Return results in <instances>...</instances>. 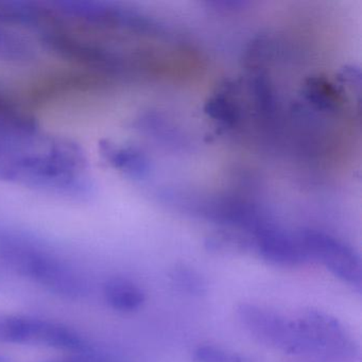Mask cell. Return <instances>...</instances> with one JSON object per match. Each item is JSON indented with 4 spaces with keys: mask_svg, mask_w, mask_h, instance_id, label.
Masks as SVG:
<instances>
[{
    "mask_svg": "<svg viewBox=\"0 0 362 362\" xmlns=\"http://www.w3.org/2000/svg\"><path fill=\"white\" fill-rule=\"evenodd\" d=\"M198 362H243V359L215 346H202L197 351Z\"/></svg>",
    "mask_w": 362,
    "mask_h": 362,
    "instance_id": "cell-10",
    "label": "cell"
},
{
    "mask_svg": "<svg viewBox=\"0 0 362 362\" xmlns=\"http://www.w3.org/2000/svg\"><path fill=\"white\" fill-rule=\"evenodd\" d=\"M22 29L0 18V62L28 65L37 57V48Z\"/></svg>",
    "mask_w": 362,
    "mask_h": 362,
    "instance_id": "cell-7",
    "label": "cell"
},
{
    "mask_svg": "<svg viewBox=\"0 0 362 362\" xmlns=\"http://www.w3.org/2000/svg\"><path fill=\"white\" fill-rule=\"evenodd\" d=\"M170 279L177 289L189 294H201L206 290L204 279L201 275L185 267L175 268L171 272Z\"/></svg>",
    "mask_w": 362,
    "mask_h": 362,
    "instance_id": "cell-9",
    "label": "cell"
},
{
    "mask_svg": "<svg viewBox=\"0 0 362 362\" xmlns=\"http://www.w3.org/2000/svg\"><path fill=\"white\" fill-rule=\"evenodd\" d=\"M237 315L245 329L257 342L286 353H305L298 323L288 321L274 311L255 305H241Z\"/></svg>",
    "mask_w": 362,
    "mask_h": 362,
    "instance_id": "cell-4",
    "label": "cell"
},
{
    "mask_svg": "<svg viewBox=\"0 0 362 362\" xmlns=\"http://www.w3.org/2000/svg\"><path fill=\"white\" fill-rule=\"evenodd\" d=\"M63 362H99L96 361V360L90 359V358H84V357H75V358H69V359L65 360Z\"/></svg>",
    "mask_w": 362,
    "mask_h": 362,
    "instance_id": "cell-11",
    "label": "cell"
},
{
    "mask_svg": "<svg viewBox=\"0 0 362 362\" xmlns=\"http://www.w3.org/2000/svg\"><path fill=\"white\" fill-rule=\"evenodd\" d=\"M41 132L33 114L0 88V139H27Z\"/></svg>",
    "mask_w": 362,
    "mask_h": 362,
    "instance_id": "cell-6",
    "label": "cell"
},
{
    "mask_svg": "<svg viewBox=\"0 0 362 362\" xmlns=\"http://www.w3.org/2000/svg\"><path fill=\"white\" fill-rule=\"evenodd\" d=\"M105 298L112 308L122 313L137 310L146 300L143 289L124 277H115L105 284Z\"/></svg>",
    "mask_w": 362,
    "mask_h": 362,
    "instance_id": "cell-8",
    "label": "cell"
},
{
    "mask_svg": "<svg viewBox=\"0 0 362 362\" xmlns=\"http://www.w3.org/2000/svg\"><path fill=\"white\" fill-rule=\"evenodd\" d=\"M304 243L309 259L323 264L344 283L361 288V259L349 243L326 228H309L305 233Z\"/></svg>",
    "mask_w": 362,
    "mask_h": 362,
    "instance_id": "cell-3",
    "label": "cell"
},
{
    "mask_svg": "<svg viewBox=\"0 0 362 362\" xmlns=\"http://www.w3.org/2000/svg\"><path fill=\"white\" fill-rule=\"evenodd\" d=\"M0 341L37 343L69 349L80 346V339L71 330L58 324L28 317H8L0 321Z\"/></svg>",
    "mask_w": 362,
    "mask_h": 362,
    "instance_id": "cell-5",
    "label": "cell"
},
{
    "mask_svg": "<svg viewBox=\"0 0 362 362\" xmlns=\"http://www.w3.org/2000/svg\"><path fill=\"white\" fill-rule=\"evenodd\" d=\"M0 256L10 268L56 293L71 296L80 292L79 281L66 267L29 245L6 241L0 245Z\"/></svg>",
    "mask_w": 362,
    "mask_h": 362,
    "instance_id": "cell-2",
    "label": "cell"
},
{
    "mask_svg": "<svg viewBox=\"0 0 362 362\" xmlns=\"http://www.w3.org/2000/svg\"><path fill=\"white\" fill-rule=\"evenodd\" d=\"M0 182L65 200H88L94 194L84 150L71 139L43 132L0 139Z\"/></svg>",
    "mask_w": 362,
    "mask_h": 362,
    "instance_id": "cell-1",
    "label": "cell"
}]
</instances>
